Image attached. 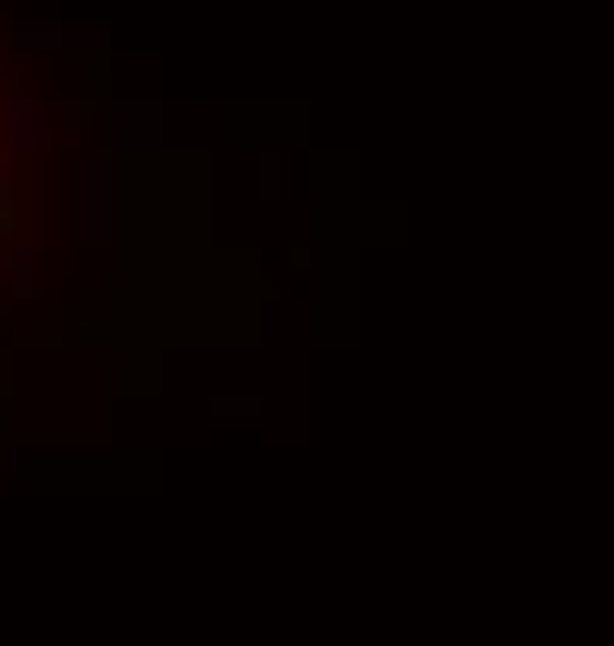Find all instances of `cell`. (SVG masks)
<instances>
[{
	"label": "cell",
	"mask_w": 614,
	"mask_h": 646,
	"mask_svg": "<svg viewBox=\"0 0 614 646\" xmlns=\"http://www.w3.org/2000/svg\"><path fill=\"white\" fill-rule=\"evenodd\" d=\"M44 119H51V106L32 100V94L7 100V131H13V143L25 150V156H37V150H44Z\"/></svg>",
	"instance_id": "6da1fadb"
},
{
	"label": "cell",
	"mask_w": 614,
	"mask_h": 646,
	"mask_svg": "<svg viewBox=\"0 0 614 646\" xmlns=\"http://www.w3.org/2000/svg\"><path fill=\"white\" fill-rule=\"evenodd\" d=\"M56 44H68V32H56V25H25L19 32V51H56Z\"/></svg>",
	"instance_id": "7a4b0ae2"
}]
</instances>
